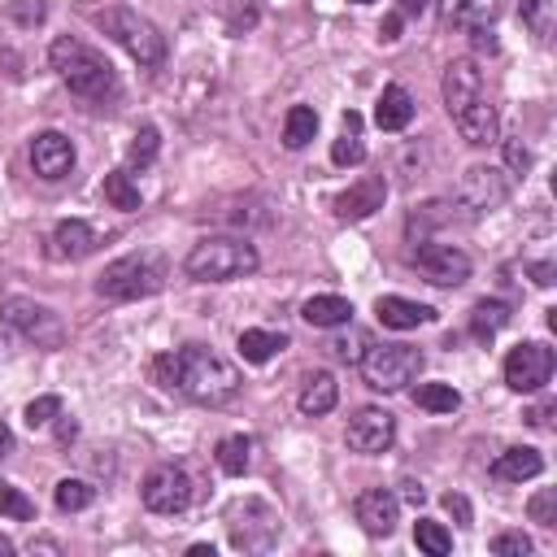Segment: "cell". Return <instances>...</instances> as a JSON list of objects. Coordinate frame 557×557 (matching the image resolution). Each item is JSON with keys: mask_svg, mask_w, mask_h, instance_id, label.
<instances>
[{"mask_svg": "<svg viewBox=\"0 0 557 557\" xmlns=\"http://www.w3.org/2000/svg\"><path fill=\"white\" fill-rule=\"evenodd\" d=\"M152 374L165 392H178L196 405H226L244 383L239 370L205 344H183L174 352H161L152 361Z\"/></svg>", "mask_w": 557, "mask_h": 557, "instance_id": "1", "label": "cell"}, {"mask_svg": "<svg viewBox=\"0 0 557 557\" xmlns=\"http://www.w3.org/2000/svg\"><path fill=\"white\" fill-rule=\"evenodd\" d=\"M48 61H52V70L61 74V83H65L74 96L91 100V104H109V100L122 96L117 70H113L96 48H87V44L74 39V35H57L52 48H48Z\"/></svg>", "mask_w": 557, "mask_h": 557, "instance_id": "2", "label": "cell"}, {"mask_svg": "<svg viewBox=\"0 0 557 557\" xmlns=\"http://www.w3.org/2000/svg\"><path fill=\"white\" fill-rule=\"evenodd\" d=\"M257 265H261V257L244 235H205L183 257V270L196 283H231V278L252 274Z\"/></svg>", "mask_w": 557, "mask_h": 557, "instance_id": "3", "label": "cell"}, {"mask_svg": "<svg viewBox=\"0 0 557 557\" xmlns=\"http://www.w3.org/2000/svg\"><path fill=\"white\" fill-rule=\"evenodd\" d=\"M161 287H165V257L152 248L109 261L96 278V292L104 300H144V296H157Z\"/></svg>", "mask_w": 557, "mask_h": 557, "instance_id": "4", "label": "cell"}, {"mask_svg": "<svg viewBox=\"0 0 557 557\" xmlns=\"http://www.w3.org/2000/svg\"><path fill=\"white\" fill-rule=\"evenodd\" d=\"M91 22H96L104 35H113L139 65H161V61H165V35H161L144 13L126 9V4H109V9H96Z\"/></svg>", "mask_w": 557, "mask_h": 557, "instance_id": "5", "label": "cell"}, {"mask_svg": "<svg viewBox=\"0 0 557 557\" xmlns=\"http://www.w3.org/2000/svg\"><path fill=\"white\" fill-rule=\"evenodd\" d=\"M422 348H413V344H374V348H366L361 352V379H366V387H374V392H405L418 374H422Z\"/></svg>", "mask_w": 557, "mask_h": 557, "instance_id": "6", "label": "cell"}, {"mask_svg": "<svg viewBox=\"0 0 557 557\" xmlns=\"http://www.w3.org/2000/svg\"><path fill=\"white\" fill-rule=\"evenodd\" d=\"M509 191H513V174L479 161V165H466L461 178L453 183V205L466 209L470 218H479V213H492L496 205H505Z\"/></svg>", "mask_w": 557, "mask_h": 557, "instance_id": "7", "label": "cell"}, {"mask_svg": "<svg viewBox=\"0 0 557 557\" xmlns=\"http://www.w3.org/2000/svg\"><path fill=\"white\" fill-rule=\"evenodd\" d=\"M0 318H4L22 339H30L35 348H61V344H65L61 318H57L48 305L30 300V296H9V300H0Z\"/></svg>", "mask_w": 557, "mask_h": 557, "instance_id": "8", "label": "cell"}, {"mask_svg": "<svg viewBox=\"0 0 557 557\" xmlns=\"http://www.w3.org/2000/svg\"><path fill=\"white\" fill-rule=\"evenodd\" d=\"M191 474L183 466H157L144 474V487H139V500L144 509L152 513H183L191 505Z\"/></svg>", "mask_w": 557, "mask_h": 557, "instance_id": "9", "label": "cell"}, {"mask_svg": "<svg viewBox=\"0 0 557 557\" xmlns=\"http://www.w3.org/2000/svg\"><path fill=\"white\" fill-rule=\"evenodd\" d=\"M553 379V348L540 339H522L505 357V383L513 392H540Z\"/></svg>", "mask_w": 557, "mask_h": 557, "instance_id": "10", "label": "cell"}, {"mask_svg": "<svg viewBox=\"0 0 557 557\" xmlns=\"http://www.w3.org/2000/svg\"><path fill=\"white\" fill-rule=\"evenodd\" d=\"M413 265L435 283V287H461L470 278V257L457 244H440V239H422V248L413 252Z\"/></svg>", "mask_w": 557, "mask_h": 557, "instance_id": "11", "label": "cell"}, {"mask_svg": "<svg viewBox=\"0 0 557 557\" xmlns=\"http://www.w3.org/2000/svg\"><path fill=\"white\" fill-rule=\"evenodd\" d=\"M344 440H348V448L361 453V457L387 453L392 440H396V418H392L387 409H379V405H366V409H357V413L348 418Z\"/></svg>", "mask_w": 557, "mask_h": 557, "instance_id": "12", "label": "cell"}, {"mask_svg": "<svg viewBox=\"0 0 557 557\" xmlns=\"http://www.w3.org/2000/svg\"><path fill=\"white\" fill-rule=\"evenodd\" d=\"M352 513H357V522H361L366 535H392L396 522H400V496L387 492V487H366L352 500Z\"/></svg>", "mask_w": 557, "mask_h": 557, "instance_id": "13", "label": "cell"}, {"mask_svg": "<svg viewBox=\"0 0 557 557\" xmlns=\"http://www.w3.org/2000/svg\"><path fill=\"white\" fill-rule=\"evenodd\" d=\"M30 170H35L39 178H48V183L65 178V174L74 170V144H70L61 131H39V135L30 139Z\"/></svg>", "mask_w": 557, "mask_h": 557, "instance_id": "14", "label": "cell"}, {"mask_svg": "<svg viewBox=\"0 0 557 557\" xmlns=\"http://www.w3.org/2000/svg\"><path fill=\"white\" fill-rule=\"evenodd\" d=\"M440 91H444L448 113H461L470 100H479V96H483V70H479V61H474V57H457V61H448Z\"/></svg>", "mask_w": 557, "mask_h": 557, "instance_id": "15", "label": "cell"}, {"mask_svg": "<svg viewBox=\"0 0 557 557\" xmlns=\"http://www.w3.org/2000/svg\"><path fill=\"white\" fill-rule=\"evenodd\" d=\"M453 122H457V131H461V139H466L470 148H487V144L500 139V113H496V104L487 100V91H483L479 100H470L461 113H453Z\"/></svg>", "mask_w": 557, "mask_h": 557, "instance_id": "16", "label": "cell"}, {"mask_svg": "<svg viewBox=\"0 0 557 557\" xmlns=\"http://www.w3.org/2000/svg\"><path fill=\"white\" fill-rule=\"evenodd\" d=\"M383 200H387V183H383L379 174H370V178H357L348 191H339V196L331 200V209H335L339 222H361V218H370L374 209H383Z\"/></svg>", "mask_w": 557, "mask_h": 557, "instance_id": "17", "label": "cell"}, {"mask_svg": "<svg viewBox=\"0 0 557 557\" xmlns=\"http://www.w3.org/2000/svg\"><path fill=\"white\" fill-rule=\"evenodd\" d=\"M374 318H379L383 326H392V331H413V326L431 322L435 309L422 305V300H409V296H379V300H374Z\"/></svg>", "mask_w": 557, "mask_h": 557, "instance_id": "18", "label": "cell"}, {"mask_svg": "<svg viewBox=\"0 0 557 557\" xmlns=\"http://www.w3.org/2000/svg\"><path fill=\"white\" fill-rule=\"evenodd\" d=\"M296 405H300L305 418H322V413H331V409L339 405V383H335V374H331V370H313V374H305Z\"/></svg>", "mask_w": 557, "mask_h": 557, "instance_id": "19", "label": "cell"}, {"mask_svg": "<svg viewBox=\"0 0 557 557\" xmlns=\"http://www.w3.org/2000/svg\"><path fill=\"white\" fill-rule=\"evenodd\" d=\"M540 470H544V457L531 444H513L492 461V479H500V483H522V479H535Z\"/></svg>", "mask_w": 557, "mask_h": 557, "instance_id": "20", "label": "cell"}, {"mask_svg": "<svg viewBox=\"0 0 557 557\" xmlns=\"http://www.w3.org/2000/svg\"><path fill=\"white\" fill-rule=\"evenodd\" d=\"M96 244H100V239H96V231H91L83 218H65V222H57V231H52V257H61V261H78V257H87Z\"/></svg>", "mask_w": 557, "mask_h": 557, "instance_id": "21", "label": "cell"}, {"mask_svg": "<svg viewBox=\"0 0 557 557\" xmlns=\"http://www.w3.org/2000/svg\"><path fill=\"white\" fill-rule=\"evenodd\" d=\"M374 122H379V131H405L413 122V96H409V87H400V83L383 87V96L374 100Z\"/></svg>", "mask_w": 557, "mask_h": 557, "instance_id": "22", "label": "cell"}, {"mask_svg": "<svg viewBox=\"0 0 557 557\" xmlns=\"http://www.w3.org/2000/svg\"><path fill=\"white\" fill-rule=\"evenodd\" d=\"M300 318H305L309 326H322V331L348 326V322H352V300H344V296H335V292H322V296H309V300L300 305Z\"/></svg>", "mask_w": 557, "mask_h": 557, "instance_id": "23", "label": "cell"}, {"mask_svg": "<svg viewBox=\"0 0 557 557\" xmlns=\"http://www.w3.org/2000/svg\"><path fill=\"white\" fill-rule=\"evenodd\" d=\"M500 13V0H440V17L457 30H470V26H492Z\"/></svg>", "mask_w": 557, "mask_h": 557, "instance_id": "24", "label": "cell"}, {"mask_svg": "<svg viewBox=\"0 0 557 557\" xmlns=\"http://www.w3.org/2000/svg\"><path fill=\"white\" fill-rule=\"evenodd\" d=\"M239 357L248 361V366H265V361H274L283 348H287V335L283 331H261V326H248V331H239Z\"/></svg>", "mask_w": 557, "mask_h": 557, "instance_id": "25", "label": "cell"}, {"mask_svg": "<svg viewBox=\"0 0 557 557\" xmlns=\"http://www.w3.org/2000/svg\"><path fill=\"white\" fill-rule=\"evenodd\" d=\"M213 457H218V470H222V474L239 479V474L248 470V461H252V440H248L244 431L222 435V440H218V448H213Z\"/></svg>", "mask_w": 557, "mask_h": 557, "instance_id": "26", "label": "cell"}, {"mask_svg": "<svg viewBox=\"0 0 557 557\" xmlns=\"http://www.w3.org/2000/svg\"><path fill=\"white\" fill-rule=\"evenodd\" d=\"M313 135H318V109H313V104H292L287 117H283V144L296 152V148H305Z\"/></svg>", "mask_w": 557, "mask_h": 557, "instance_id": "27", "label": "cell"}, {"mask_svg": "<svg viewBox=\"0 0 557 557\" xmlns=\"http://www.w3.org/2000/svg\"><path fill=\"white\" fill-rule=\"evenodd\" d=\"M331 161L335 165H361L366 161V144H361V117L348 109L344 113V135L331 144Z\"/></svg>", "mask_w": 557, "mask_h": 557, "instance_id": "28", "label": "cell"}, {"mask_svg": "<svg viewBox=\"0 0 557 557\" xmlns=\"http://www.w3.org/2000/svg\"><path fill=\"white\" fill-rule=\"evenodd\" d=\"M413 405L426 409V413H457L461 409V392L453 383H422L413 392Z\"/></svg>", "mask_w": 557, "mask_h": 557, "instance_id": "29", "label": "cell"}, {"mask_svg": "<svg viewBox=\"0 0 557 557\" xmlns=\"http://www.w3.org/2000/svg\"><path fill=\"white\" fill-rule=\"evenodd\" d=\"M505 322H509V305H505V300H479V305L470 309V331H474L479 339L496 335Z\"/></svg>", "mask_w": 557, "mask_h": 557, "instance_id": "30", "label": "cell"}, {"mask_svg": "<svg viewBox=\"0 0 557 557\" xmlns=\"http://www.w3.org/2000/svg\"><path fill=\"white\" fill-rule=\"evenodd\" d=\"M52 500H57L61 513H78V509H87V505L96 500V487H91L87 479H61V483L52 487Z\"/></svg>", "mask_w": 557, "mask_h": 557, "instance_id": "31", "label": "cell"}, {"mask_svg": "<svg viewBox=\"0 0 557 557\" xmlns=\"http://www.w3.org/2000/svg\"><path fill=\"white\" fill-rule=\"evenodd\" d=\"M104 200L113 205V209H139V187H135V178H131V170H113V174H104Z\"/></svg>", "mask_w": 557, "mask_h": 557, "instance_id": "32", "label": "cell"}, {"mask_svg": "<svg viewBox=\"0 0 557 557\" xmlns=\"http://www.w3.org/2000/svg\"><path fill=\"white\" fill-rule=\"evenodd\" d=\"M157 152H161V131L157 126H139L135 139H131V148H126V165L131 170H144V165L157 161Z\"/></svg>", "mask_w": 557, "mask_h": 557, "instance_id": "33", "label": "cell"}, {"mask_svg": "<svg viewBox=\"0 0 557 557\" xmlns=\"http://www.w3.org/2000/svg\"><path fill=\"white\" fill-rule=\"evenodd\" d=\"M413 544H418L422 553H431V557H444V553L453 548V535H448L440 522L418 518V522H413Z\"/></svg>", "mask_w": 557, "mask_h": 557, "instance_id": "34", "label": "cell"}, {"mask_svg": "<svg viewBox=\"0 0 557 557\" xmlns=\"http://www.w3.org/2000/svg\"><path fill=\"white\" fill-rule=\"evenodd\" d=\"M518 17L531 26L535 39L553 35V0H518Z\"/></svg>", "mask_w": 557, "mask_h": 557, "instance_id": "35", "label": "cell"}, {"mask_svg": "<svg viewBox=\"0 0 557 557\" xmlns=\"http://www.w3.org/2000/svg\"><path fill=\"white\" fill-rule=\"evenodd\" d=\"M0 518H13V522H26V518H35V505H30V496H26L22 487H13V483H0Z\"/></svg>", "mask_w": 557, "mask_h": 557, "instance_id": "36", "label": "cell"}, {"mask_svg": "<svg viewBox=\"0 0 557 557\" xmlns=\"http://www.w3.org/2000/svg\"><path fill=\"white\" fill-rule=\"evenodd\" d=\"M22 418H26V426H30V431L48 426L52 418H61V396H52V392H48V396H35V400L26 405V413H22Z\"/></svg>", "mask_w": 557, "mask_h": 557, "instance_id": "37", "label": "cell"}, {"mask_svg": "<svg viewBox=\"0 0 557 557\" xmlns=\"http://www.w3.org/2000/svg\"><path fill=\"white\" fill-rule=\"evenodd\" d=\"M527 509H531V522H540V527H553V522H557V492H553V487L535 492Z\"/></svg>", "mask_w": 557, "mask_h": 557, "instance_id": "38", "label": "cell"}, {"mask_svg": "<svg viewBox=\"0 0 557 557\" xmlns=\"http://www.w3.org/2000/svg\"><path fill=\"white\" fill-rule=\"evenodd\" d=\"M492 553L496 557H531V540L522 531H505V535L492 540Z\"/></svg>", "mask_w": 557, "mask_h": 557, "instance_id": "39", "label": "cell"}, {"mask_svg": "<svg viewBox=\"0 0 557 557\" xmlns=\"http://www.w3.org/2000/svg\"><path fill=\"white\" fill-rule=\"evenodd\" d=\"M505 165H509L513 174H527V165H531V152H527V144H522L518 135L505 139Z\"/></svg>", "mask_w": 557, "mask_h": 557, "instance_id": "40", "label": "cell"}, {"mask_svg": "<svg viewBox=\"0 0 557 557\" xmlns=\"http://www.w3.org/2000/svg\"><path fill=\"white\" fill-rule=\"evenodd\" d=\"M444 509H448L461 527H470V518H474V513H470V500H466L461 492H448V496H444Z\"/></svg>", "mask_w": 557, "mask_h": 557, "instance_id": "41", "label": "cell"}, {"mask_svg": "<svg viewBox=\"0 0 557 557\" xmlns=\"http://www.w3.org/2000/svg\"><path fill=\"white\" fill-rule=\"evenodd\" d=\"M331 352H335L339 361H361V339H357V335H344V339L331 344Z\"/></svg>", "mask_w": 557, "mask_h": 557, "instance_id": "42", "label": "cell"}, {"mask_svg": "<svg viewBox=\"0 0 557 557\" xmlns=\"http://www.w3.org/2000/svg\"><path fill=\"white\" fill-rule=\"evenodd\" d=\"M400 500H409V505H422V500H426V487H422L418 479H405V483H400Z\"/></svg>", "mask_w": 557, "mask_h": 557, "instance_id": "43", "label": "cell"}, {"mask_svg": "<svg viewBox=\"0 0 557 557\" xmlns=\"http://www.w3.org/2000/svg\"><path fill=\"white\" fill-rule=\"evenodd\" d=\"M470 39H474V48L496 52V35H492V26H470Z\"/></svg>", "mask_w": 557, "mask_h": 557, "instance_id": "44", "label": "cell"}, {"mask_svg": "<svg viewBox=\"0 0 557 557\" xmlns=\"http://www.w3.org/2000/svg\"><path fill=\"white\" fill-rule=\"evenodd\" d=\"M531 278H535L540 287H548V283H553V261H535V265H531Z\"/></svg>", "mask_w": 557, "mask_h": 557, "instance_id": "45", "label": "cell"}, {"mask_svg": "<svg viewBox=\"0 0 557 557\" xmlns=\"http://www.w3.org/2000/svg\"><path fill=\"white\" fill-rule=\"evenodd\" d=\"M379 30H383V39H387V44H392V39H400V13L383 17V26H379Z\"/></svg>", "mask_w": 557, "mask_h": 557, "instance_id": "46", "label": "cell"}, {"mask_svg": "<svg viewBox=\"0 0 557 557\" xmlns=\"http://www.w3.org/2000/svg\"><path fill=\"white\" fill-rule=\"evenodd\" d=\"M548 413H553V405H540V409H531V413H527V422H531V426H553V422H548Z\"/></svg>", "mask_w": 557, "mask_h": 557, "instance_id": "47", "label": "cell"}, {"mask_svg": "<svg viewBox=\"0 0 557 557\" xmlns=\"http://www.w3.org/2000/svg\"><path fill=\"white\" fill-rule=\"evenodd\" d=\"M431 0H400V17H413V13H422Z\"/></svg>", "mask_w": 557, "mask_h": 557, "instance_id": "48", "label": "cell"}, {"mask_svg": "<svg viewBox=\"0 0 557 557\" xmlns=\"http://www.w3.org/2000/svg\"><path fill=\"white\" fill-rule=\"evenodd\" d=\"M9 453H13V431H9L4 422H0V461H4Z\"/></svg>", "mask_w": 557, "mask_h": 557, "instance_id": "49", "label": "cell"}, {"mask_svg": "<svg viewBox=\"0 0 557 557\" xmlns=\"http://www.w3.org/2000/svg\"><path fill=\"white\" fill-rule=\"evenodd\" d=\"M187 553H191V557H213V544H191Z\"/></svg>", "mask_w": 557, "mask_h": 557, "instance_id": "50", "label": "cell"}, {"mask_svg": "<svg viewBox=\"0 0 557 557\" xmlns=\"http://www.w3.org/2000/svg\"><path fill=\"white\" fill-rule=\"evenodd\" d=\"M352 4H374V0H352Z\"/></svg>", "mask_w": 557, "mask_h": 557, "instance_id": "51", "label": "cell"}]
</instances>
